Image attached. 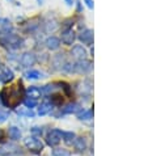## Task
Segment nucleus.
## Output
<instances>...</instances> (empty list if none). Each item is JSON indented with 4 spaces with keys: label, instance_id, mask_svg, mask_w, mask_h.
I'll list each match as a JSON object with an SVG mask.
<instances>
[{
    "label": "nucleus",
    "instance_id": "c85d7f7f",
    "mask_svg": "<svg viewBox=\"0 0 148 156\" xmlns=\"http://www.w3.org/2000/svg\"><path fill=\"white\" fill-rule=\"evenodd\" d=\"M84 3L86 4V7H88L89 9H93V7H94V3H93V0H84Z\"/></svg>",
    "mask_w": 148,
    "mask_h": 156
},
{
    "label": "nucleus",
    "instance_id": "6ab92c4d",
    "mask_svg": "<svg viewBox=\"0 0 148 156\" xmlns=\"http://www.w3.org/2000/svg\"><path fill=\"white\" fill-rule=\"evenodd\" d=\"M77 118L79 119H84V121H88V119H92L93 118V110L92 109H88V110H83L77 114Z\"/></svg>",
    "mask_w": 148,
    "mask_h": 156
},
{
    "label": "nucleus",
    "instance_id": "0eeeda50",
    "mask_svg": "<svg viewBox=\"0 0 148 156\" xmlns=\"http://www.w3.org/2000/svg\"><path fill=\"white\" fill-rule=\"evenodd\" d=\"M79 41L83 42L84 45H93V30H90V29H84L83 32L79 34Z\"/></svg>",
    "mask_w": 148,
    "mask_h": 156
},
{
    "label": "nucleus",
    "instance_id": "20e7f679",
    "mask_svg": "<svg viewBox=\"0 0 148 156\" xmlns=\"http://www.w3.org/2000/svg\"><path fill=\"white\" fill-rule=\"evenodd\" d=\"M62 131L58 129H54V130H51V131L47 134V144L51 146V147H54L56 144H59L60 140H62Z\"/></svg>",
    "mask_w": 148,
    "mask_h": 156
},
{
    "label": "nucleus",
    "instance_id": "a878e982",
    "mask_svg": "<svg viewBox=\"0 0 148 156\" xmlns=\"http://www.w3.org/2000/svg\"><path fill=\"white\" fill-rule=\"evenodd\" d=\"M19 114L26 115V117H34V112L32 109H28V108H25V109H20L19 110Z\"/></svg>",
    "mask_w": 148,
    "mask_h": 156
},
{
    "label": "nucleus",
    "instance_id": "6e6552de",
    "mask_svg": "<svg viewBox=\"0 0 148 156\" xmlns=\"http://www.w3.org/2000/svg\"><path fill=\"white\" fill-rule=\"evenodd\" d=\"M75 32H73L72 29H66L62 32V42L64 43V45L67 46H72L73 42H75Z\"/></svg>",
    "mask_w": 148,
    "mask_h": 156
},
{
    "label": "nucleus",
    "instance_id": "f8f14e48",
    "mask_svg": "<svg viewBox=\"0 0 148 156\" xmlns=\"http://www.w3.org/2000/svg\"><path fill=\"white\" fill-rule=\"evenodd\" d=\"M81 110V108L79 104H76V102H71V104H68V105H66L62 109V113L63 114H72V113H77V112H80Z\"/></svg>",
    "mask_w": 148,
    "mask_h": 156
},
{
    "label": "nucleus",
    "instance_id": "5701e85b",
    "mask_svg": "<svg viewBox=\"0 0 148 156\" xmlns=\"http://www.w3.org/2000/svg\"><path fill=\"white\" fill-rule=\"evenodd\" d=\"M25 76H26L28 79H34V80H37V79H41V77H42V72L37 71V70H30V71L25 72Z\"/></svg>",
    "mask_w": 148,
    "mask_h": 156
},
{
    "label": "nucleus",
    "instance_id": "2eb2a0df",
    "mask_svg": "<svg viewBox=\"0 0 148 156\" xmlns=\"http://www.w3.org/2000/svg\"><path fill=\"white\" fill-rule=\"evenodd\" d=\"M26 93V97H30V98H34V100H38L41 97V89L37 88V87H29V88L25 90Z\"/></svg>",
    "mask_w": 148,
    "mask_h": 156
},
{
    "label": "nucleus",
    "instance_id": "aec40b11",
    "mask_svg": "<svg viewBox=\"0 0 148 156\" xmlns=\"http://www.w3.org/2000/svg\"><path fill=\"white\" fill-rule=\"evenodd\" d=\"M8 134H9L11 139H15V140H17V139H20V138H21V131H20V129H17V127H15V126H12V127L8 129Z\"/></svg>",
    "mask_w": 148,
    "mask_h": 156
},
{
    "label": "nucleus",
    "instance_id": "dca6fc26",
    "mask_svg": "<svg viewBox=\"0 0 148 156\" xmlns=\"http://www.w3.org/2000/svg\"><path fill=\"white\" fill-rule=\"evenodd\" d=\"M53 110V104L49 102V101H45V102H42L40 108H38V114L40 115H45L47 113H50V112Z\"/></svg>",
    "mask_w": 148,
    "mask_h": 156
},
{
    "label": "nucleus",
    "instance_id": "4be33fe9",
    "mask_svg": "<svg viewBox=\"0 0 148 156\" xmlns=\"http://www.w3.org/2000/svg\"><path fill=\"white\" fill-rule=\"evenodd\" d=\"M62 138H63V140L66 142L67 144H72L73 140H75V138H76V135L72 131H66V133L62 134Z\"/></svg>",
    "mask_w": 148,
    "mask_h": 156
},
{
    "label": "nucleus",
    "instance_id": "f03ea898",
    "mask_svg": "<svg viewBox=\"0 0 148 156\" xmlns=\"http://www.w3.org/2000/svg\"><path fill=\"white\" fill-rule=\"evenodd\" d=\"M0 43H2V46L8 47L11 50H17L24 45V41L23 38H20L13 33H3L0 36Z\"/></svg>",
    "mask_w": 148,
    "mask_h": 156
},
{
    "label": "nucleus",
    "instance_id": "a211bd4d",
    "mask_svg": "<svg viewBox=\"0 0 148 156\" xmlns=\"http://www.w3.org/2000/svg\"><path fill=\"white\" fill-rule=\"evenodd\" d=\"M56 29H58V23H56L54 19L46 21V24H45V32L46 33H53Z\"/></svg>",
    "mask_w": 148,
    "mask_h": 156
},
{
    "label": "nucleus",
    "instance_id": "4468645a",
    "mask_svg": "<svg viewBox=\"0 0 148 156\" xmlns=\"http://www.w3.org/2000/svg\"><path fill=\"white\" fill-rule=\"evenodd\" d=\"M13 27H12L11 21L8 19H0V32L3 33H12Z\"/></svg>",
    "mask_w": 148,
    "mask_h": 156
},
{
    "label": "nucleus",
    "instance_id": "cd10ccee",
    "mask_svg": "<svg viewBox=\"0 0 148 156\" xmlns=\"http://www.w3.org/2000/svg\"><path fill=\"white\" fill-rule=\"evenodd\" d=\"M32 133L34 134V135H42V133H43V130L42 129H40V127H33L32 129Z\"/></svg>",
    "mask_w": 148,
    "mask_h": 156
},
{
    "label": "nucleus",
    "instance_id": "39448f33",
    "mask_svg": "<svg viewBox=\"0 0 148 156\" xmlns=\"http://www.w3.org/2000/svg\"><path fill=\"white\" fill-rule=\"evenodd\" d=\"M36 60H37L36 55L33 53H30V51H28V53L23 54V57L20 59V64H21V67H24V68H29V67L34 66Z\"/></svg>",
    "mask_w": 148,
    "mask_h": 156
},
{
    "label": "nucleus",
    "instance_id": "f257e3e1",
    "mask_svg": "<svg viewBox=\"0 0 148 156\" xmlns=\"http://www.w3.org/2000/svg\"><path fill=\"white\" fill-rule=\"evenodd\" d=\"M25 94V89L21 83H17L16 85L12 87H7L2 90L0 93V98H2V102L5 106L11 108V109H15L20 105V102L23 101V97Z\"/></svg>",
    "mask_w": 148,
    "mask_h": 156
},
{
    "label": "nucleus",
    "instance_id": "393cba45",
    "mask_svg": "<svg viewBox=\"0 0 148 156\" xmlns=\"http://www.w3.org/2000/svg\"><path fill=\"white\" fill-rule=\"evenodd\" d=\"M53 156H69V152L63 148H56L53 151Z\"/></svg>",
    "mask_w": 148,
    "mask_h": 156
},
{
    "label": "nucleus",
    "instance_id": "2f4dec72",
    "mask_svg": "<svg viewBox=\"0 0 148 156\" xmlns=\"http://www.w3.org/2000/svg\"><path fill=\"white\" fill-rule=\"evenodd\" d=\"M72 2H73V0H66V3L68 4V5H72V4H73Z\"/></svg>",
    "mask_w": 148,
    "mask_h": 156
},
{
    "label": "nucleus",
    "instance_id": "7ed1b4c3",
    "mask_svg": "<svg viewBox=\"0 0 148 156\" xmlns=\"http://www.w3.org/2000/svg\"><path fill=\"white\" fill-rule=\"evenodd\" d=\"M25 146L28 147V150L33 151V152H41L43 150V143L38 139L37 136H29L25 139Z\"/></svg>",
    "mask_w": 148,
    "mask_h": 156
},
{
    "label": "nucleus",
    "instance_id": "f3484780",
    "mask_svg": "<svg viewBox=\"0 0 148 156\" xmlns=\"http://www.w3.org/2000/svg\"><path fill=\"white\" fill-rule=\"evenodd\" d=\"M90 92H92V81H90L89 79L88 80H85L84 83L81 84V88H80V93L81 94H86V96H89Z\"/></svg>",
    "mask_w": 148,
    "mask_h": 156
},
{
    "label": "nucleus",
    "instance_id": "7c9ffc66",
    "mask_svg": "<svg viewBox=\"0 0 148 156\" xmlns=\"http://www.w3.org/2000/svg\"><path fill=\"white\" fill-rule=\"evenodd\" d=\"M3 138H4V133L2 131V130H0V142L3 140Z\"/></svg>",
    "mask_w": 148,
    "mask_h": 156
},
{
    "label": "nucleus",
    "instance_id": "9d476101",
    "mask_svg": "<svg viewBox=\"0 0 148 156\" xmlns=\"http://www.w3.org/2000/svg\"><path fill=\"white\" fill-rule=\"evenodd\" d=\"M13 77H15L13 71L9 70L8 67H4L2 72H0V81L2 83H9L11 80H13Z\"/></svg>",
    "mask_w": 148,
    "mask_h": 156
},
{
    "label": "nucleus",
    "instance_id": "bb28decb",
    "mask_svg": "<svg viewBox=\"0 0 148 156\" xmlns=\"http://www.w3.org/2000/svg\"><path fill=\"white\" fill-rule=\"evenodd\" d=\"M8 118V113L7 112H3V110H0V123L2 122H4Z\"/></svg>",
    "mask_w": 148,
    "mask_h": 156
},
{
    "label": "nucleus",
    "instance_id": "b1692460",
    "mask_svg": "<svg viewBox=\"0 0 148 156\" xmlns=\"http://www.w3.org/2000/svg\"><path fill=\"white\" fill-rule=\"evenodd\" d=\"M37 104H38V100H34L30 97L24 98V105H25V108H28V109H33L34 106H37Z\"/></svg>",
    "mask_w": 148,
    "mask_h": 156
},
{
    "label": "nucleus",
    "instance_id": "c756f323",
    "mask_svg": "<svg viewBox=\"0 0 148 156\" xmlns=\"http://www.w3.org/2000/svg\"><path fill=\"white\" fill-rule=\"evenodd\" d=\"M76 4H77V12H81L83 11V5H81V0H76Z\"/></svg>",
    "mask_w": 148,
    "mask_h": 156
},
{
    "label": "nucleus",
    "instance_id": "ddd939ff",
    "mask_svg": "<svg viewBox=\"0 0 148 156\" xmlns=\"http://www.w3.org/2000/svg\"><path fill=\"white\" fill-rule=\"evenodd\" d=\"M64 64H66V60H64L63 54H56L53 58V66L56 68V70H63Z\"/></svg>",
    "mask_w": 148,
    "mask_h": 156
},
{
    "label": "nucleus",
    "instance_id": "9b49d317",
    "mask_svg": "<svg viewBox=\"0 0 148 156\" xmlns=\"http://www.w3.org/2000/svg\"><path fill=\"white\" fill-rule=\"evenodd\" d=\"M45 45H46V47L49 50H58L60 47V40L59 38H56V37H54V36H51L45 41Z\"/></svg>",
    "mask_w": 148,
    "mask_h": 156
},
{
    "label": "nucleus",
    "instance_id": "412c9836",
    "mask_svg": "<svg viewBox=\"0 0 148 156\" xmlns=\"http://www.w3.org/2000/svg\"><path fill=\"white\" fill-rule=\"evenodd\" d=\"M73 146H75V148L77 150V151H84L85 150V147H86V144H85V140L83 139V138H75V140H73Z\"/></svg>",
    "mask_w": 148,
    "mask_h": 156
},
{
    "label": "nucleus",
    "instance_id": "1a4fd4ad",
    "mask_svg": "<svg viewBox=\"0 0 148 156\" xmlns=\"http://www.w3.org/2000/svg\"><path fill=\"white\" fill-rule=\"evenodd\" d=\"M71 54H72L76 59H79V60L86 59V55H88V53H86V50H85L81 45H75V46H72Z\"/></svg>",
    "mask_w": 148,
    "mask_h": 156
},
{
    "label": "nucleus",
    "instance_id": "423d86ee",
    "mask_svg": "<svg viewBox=\"0 0 148 156\" xmlns=\"http://www.w3.org/2000/svg\"><path fill=\"white\" fill-rule=\"evenodd\" d=\"M92 62L88 59H83V60H77L76 62V72L79 73H89L92 71Z\"/></svg>",
    "mask_w": 148,
    "mask_h": 156
}]
</instances>
